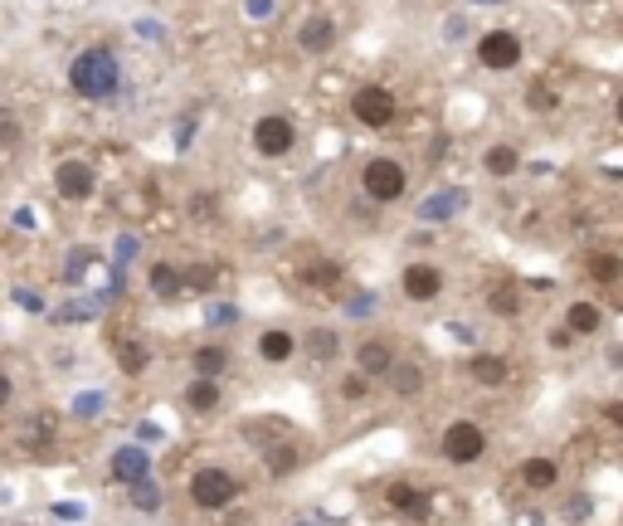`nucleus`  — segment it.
<instances>
[{
	"instance_id": "obj_1",
	"label": "nucleus",
	"mask_w": 623,
	"mask_h": 526,
	"mask_svg": "<svg viewBox=\"0 0 623 526\" xmlns=\"http://www.w3.org/2000/svg\"><path fill=\"white\" fill-rule=\"evenodd\" d=\"M69 83H74L78 98H112L122 83V69H117L112 49H83L69 69Z\"/></svg>"
},
{
	"instance_id": "obj_2",
	"label": "nucleus",
	"mask_w": 623,
	"mask_h": 526,
	"mask_svg": "<svg viewBox=\"0 0 623 526\" xmlns=\"http://www.w3.org/2000/svg\"><path fill=\"white\" fill-rule=\"evenodd\" d=\"M190 497H195L200 507H229V502L239 497V483H234L224 468H200V473L190 478Z\"/></svg>"
},
{
	"instance_id": "obj_3",
	"label": "nucleus",
	"mask_w": 623,
	"mask_h": 526,
	"mask_svg": "<svg viewBox=\"0 0 623 526\" xmlns=\"http://www.w3.org/2000/svg\"><path fill=\"white\" fill-rule=\"evenodd\" d=\"M361 186H366L370 200H400L404 195V166L400 161H370L366 176H361Z\"/></svg>"
},
{
	"instance_id": "obj_4",
	"label": "nucleus",
	"mask_w": 623,
	"mask_h": 526,
	"mask_svg": "<svg viewBox=\"0 0 623 526\" xmlns=\"http://www.w3.org/2000/svg\"><path fill=\"white\" fill-rule=\"evenodd\" d=\"M482 449H487V439H482L477 424H468V419L448 424V434H443V458L448 463H473V458H482Z\"/></svg>"
},
{
	"instance_id": "obj_5",
	"label": "nucleus",
	"mask_w": 623,
	"mask_h": 526,
	"mask_svg": "<svg viewBox=\"0 0 623 526\" xmlns=\"http://www.w3.org/2000/svg\"><path fill=\"white\" fill-rule=\"evenodd\" d=\"M351 108H356V117L366 122V127H390L395 122V93L390 88H361L356 98H351Z\"/></svg>"
},
{
	"instance_id": "obj_6",
	"label": "nucleus",
	"mask_w": 623,
	"mask_h": 526,
	"mask_svg": "<svg viewBox=\"0 0 623 526\" xmlns=\"http://www.w3.org/2000/svg\"><path fill=\"white\" fill-rule=\"evenodd\" d=\"M477 59H482L487 69H516L521 39L507 35V30H492V35H482V44H477Z\"/></svg>"
},
{
	"instance_id": "obj_7",
	"label": "nucleus",
	"mask_w": 623,
	"mask_h": 526,
	"mask_svg": "<svg viewBox=\"0 0 623 526\" xmlns=\"http://www.w3.org/2000/svg\"><path fill=\"white\" fill-rule=\"evenodd\" d=\"M254 147L263 156H283V151L293 147V122L288 117H263L254 127Z\"/></svg>"
},
{
	"instance_id": "obj_8",
	"label": "nucleus",
	"mask_w": 623,
	"mask_h": 526,
	"mask_svg": "<svg viewBox=\"0 0 623 526\" xmlns=\"http://www.w3.org/2000/svg\"><path fill=\"white\" fill-rule=\"evenodd\" d=\"M54 186L64 200H88L93 195V166H83V161H64L59 171H54Z\"/></svg>"
},
{
	"instance_id": "obj_9",
	"label": "nucleus",
	"mask_w": 623,
	"mask_h": 526,
	"mask_svg": "<svg viewBox=\"0 0 623 526\" xmlns=\"http://www.w3.org/2000/svg\"><path fill=\"white\" fill-rule=\"evenodd\" d=\"M439 288H443V273L434 263H409V268H404V293H409V298L429 302Z\"/></svg>"
},
{
	"instance_id": "obj_10",
	"label": "nucleus",
	"mask_w": 623,
	"mask_h": 526,
	"mask_svg": "<svg viewBox=\"0 0 623 526\" xmlns=\"http://www.w3.org/2000/svg\"><path fill=\"white\" fill-rule=\"evenodd\" d=\"M385 502H390L395 512H404L409 522H424V517H429V497L419 488H409V483H390V488H385Z\"/></svg>"
},
{
	"instance_id": "obj_11",
	"label": "nucleus",
	"mask_w": 623,
	"mask_h": 526,
	"mask_svg": "<svg viewBox=\"0 0 623 526\" xmlns=\"http://www.w3.org/2000/svg\"><path fill=\"white\" fill-rule=\"evenodd\" d=\"M302 49L307 54H327L331 44H336V25H331L327 15H312V20H302Z\"/></svg>"
},
{
	"instance_id": "obj_12",
	"label": "nucleus",
	"mask_w": 623,
	"mask_h": 526,
	"mask_svg": "<svg viewBox=\"0 0 623 526\" xmlns=\"http://www.w3.org/2000/svg\"><path fill=\"white\" fill-rule=\"evenodd\" d=\"M147 473H151V458L142 449H122L112 458V478H117V483H142Z\"/></svg>"
},
{
	"instance_id": "obj_13",
	"label": "nucleus",
	"mask_w": 623,
	"mask_h": 526,
	"mask_svg": "<svg viewBox=\"0 0 623 526\" xmlns=\"http://www.w3.org/2000/svg\"><path fill=\"white\" fill-rule=\"evenodd\" d=\"M458 205H463V190H443V195H429L419 205V215L424 220H448V215H458Z\"/></svg>"
},
{
	"instance_id": "obj_14",
	"label": "nucleus",
	"mask_w": 623,
	"mask_h": 526,
	"mask_svg": "<svg viewBox=\"0 0 623 526\" xmlns=\"http://www.w3.org/2000/svg\"><path fill=\"white\" fill-rule=\"evenodd\" d=\"M390 366H395V356H390L385 341H366V346H361V371H366V376H385Z\"/></svg>"
},
{
	"instance_id": "obj_15",
	"label": "nucleus",
	"mask_w": 623,
	"mask_h": 526,
	"mask_svg": "<svg viewBox=\"0 0 623 526\" xmlns=\"http://www.w3.org/2000/svg\"><path fill=\"white\" fill-rule=\"evenodd\" d=\"M224 366H229V351H224V346H200V351H195V376L200 380H215Z\"/></svg>"
},
{
	"instance_id": "obj_16",
	"label": "nucleus",
	"mask_w": 623,
	"mask_h": 526,
	"mask_svg": "<svg viewBox=\"0 0 623 526\" xmlns=\"http://www.w3.org/2000/svg\"><path fill=\"white\" fill-rule=\"evenodd\" d=\"M258 356H263V361H288V356H293V337H288V332H263V337H258Z\"/></svg>"
},
{
	"instance_id": "obj_17",
	"label": "nucleus",
	"mask_w": 623,
	"mask_h": 526,
	"mask_svg": "<svg viewBox=\"0 0 623 526\" xmlns=\"http://www.w3.org/2000/svg\"><path fill=\"white\" fill-rule=\"evenodd\" d=\"M185 405H190V410H215V405H220V385H215V380H195V385L185 390Z\"/></svg>"
},
{
	"instance_id": "obj_18",
	"label": "nucleus",
	"mask_w": 623,
	"mask_h": 526,
	"mask_svg": "<svg viewBox=\"0 0 623 526\" xmlns=\"http://www.w3.org/2000/svg\"><path fill=\"white\" fill-rule=\"evenodd\" d=\"M151 288H156L161 298H176V293H181V273H176L171 263H156V268H151Z\"/></svg>"
},
{
	"instance_id": "obj_19",
	"label": "nucleus",
	"mask_w": 623,
	"mask_h": 526,
	"mask_svg": "<svg viewBox=\"0 0 623 526\" xmlns=\"http://www.w3.org/2000/svg\"><path fill=\"white\" fill-rule=\"evenodd\" d=\"M473 380H482V385H502V380H507V361H497V356H477Z\"/></svg>"
},
{
	"instance_id": "obj_20",
	"label": "nucleus",
	"mask_w": 623,
	"mask_h": 526,
	"mask_svg": "<svg viewBox=\"0 0 623 526\" xmlns=\"http://www.w3.org/2000/svg\"><path fill=\"white\" fill-rule=\"evenodd\" d=\"M385 376H390V385H395L400 395H419V385H424V376H419V366H390Z\"/></svg>"
},
{
	"instance_id": "obj_21",
	"label": "nucleus",
	"mask_w": 623,
	"mask_h": 526,
	"mask_svg": "<svg viewBox=\"0 0 623 526\" xmlns=\"http://www.w3.org/2000/svg\"><path fill=\"white\" fill-rule=\"evenodd\" d=\"M594 327H599V307L575 302V307H570V332H594Z\"/></svg>"
},
{
	"instance_id": "obj_22",
	"label": "nucleus",
	"mask_w": 623,
	"mask_h": 526,
	"mask_svg": "<svg viewBox=\"0 0 623 526\" xmlns=\"http://www.w3.org/2000/svg\"><path fill=\"white\" fill-rule=\"evenodd\" d=\"M526 483H531V488H550V483H555V463H550V458H531V463H526Z\"/></svg>"
},
{
	"instance_id": "obj_23",
	"label": "nucleus",
	"mask_w": 623,
	"mask_h": 526,
	"mask_svg": "<svg viewBox=\"0 0 623 526\" xmlns=\"http://www.w3.org/2000/svg\"><path fill=\"white\" fill-rule=\"evenodd\" d=\"M487 171H492V176H512V171H516V151L512 147H492V151H487Z\"/></svg>"
},
{
	"instance_id": "obj_24",
	"label": "nucleus",
	"mask_w": 623,
	"mask_h": 526,
	"mask_svg": "<svg viewBox=\"0 0 623 526\" xmlns=\"http://www.w3.org/2000/svg\"><path fill=\"white\" fill-rule=\"evenodd\" d=\"M589 273H594L599 283H614V278H619V259H614V254H594V259H589Z\"/></svg>"
},
{
	"instance_id": "obj_25",
	"label": "nucleus",
	"mask_w": 623,
	"mask_h": 526,
	"mask_svg": "<svg viewBox=\"0 0 623 526\" xmlns=\"http://www.w3.org/2000/svg\"><path fill=\"white\" fill-rule=\"evenodd\" d=\"M117 356H122L127 371H142V366H147V351H142L137 341H117Z\"/></svg>"
},
{
	"instance_id": "obj_26",
	"label": "nucleus",
	"mask_w": 623,
	"mask_h": 526,
	"mask_svg": "<svg viewBox=\"0 0 623 526\" xmlns=\"http://www.w3.org/2000/svg\"><path fill=\"white\" fill-rule=\"evenodd\" d=\"M307 346H312V356H317V361H331V356H336V332H327V327H322V332H312V341H307Z\"/></svg>"
},
{
	"instance_id": "obj_27",
	"label": "nucleus",
	"mask_w": 623,
	"mask_h": 526,
	"mask_svg": "<svg viewBox=\"0 0 623 526\" xmlns=\"http://www.w3.org/2000/svg\"><path fill=\"white\" fill-rule=\"evenodd\" d=\"M132 502H137L142 512H156V507H161V488H151L147 478H142V483H137V492H132Z\"/></svg>"
},
{
	"instance_id": "obj_28",
	"label": "nucleus",
	"mask_w": 623,
	"mask_h": 526,
	"mask_svg": "<svg viewBox=\"0 0 623 526\" xmlns=\"http://www.w3.org/2000/svg\"><path fill=\"white\" fill-rule=\"evenodd\" d=\"M526 98H531V108H536V113H550V108H555V93H550L546 83H531V93H526Z\"/></svg>"
},
{
	"instance_id": "obj_29",
	"label": "nucleus",
	"mask_w": 623,
	"mask_h": 526,
	"mask_svg": "<svg viewBox=\"0 0 623 526\" xmlns=\"http://www.w3.org/2000/svg\"><path fill=\"white\" fill-rule=\"evenodd\" d=\"M492 312H507V317H512V312H516V293H512V288H492Z\"/></svg>"
},
{
	"instance_id": "obj_30",
	"label": "nucleus",
	"mask_w": 623,
	"mask_h": 526,
	"mask_svg": "<svg viewBox=\"0 0 623 526\" xmlns=\"http://www.w3.org/2000/svg\"><path fill=\"white\" fill-rule=\"evenodd\" d=\"M293 463H297V453H293V449H278V453H268V468H273V473H288Z\"/></svg>"
},
{
	"instance_id": "obj_31",
	"label": "nucleus",
	"mask_w": 623,
	"mask_h": 526,
	"mask_svg": "<svg viewBox=\"0 0 623 526\" xmlns=\"http://www.w3.org/2000/svg\"><path fill=\"white\" fill-rule=\"evenodd\" d=\"M307 283H336V263H322V268H307Z\"/></svg>"
},
{
	"instance_id": "obj_32",
	"label": "nucleus",
	"mask_w": 623,
	"mask_h": 526,
	"mask_svg": "<svg viewBox=\"0 0 623 526\" xmlns=\"http://www.w3.org/2000/svg\"><path fill=\"white\" fill-rule=\"evenodd\" d=\"M88 263H93V249H74V259H69V278H78Z\"/></svg>"
},
{
	"instance_id": "obj_33",
	"label": "nucleus",
	"mask_w": 623,
	"mask_h": 526,
	"mask_svg": "<svg viewBox=\"0 0 623 526\" xmlns=\"http://www.w3.org/2000/svg\"><path fill=\"white\" fill-rule=\"evenodd\" d=\"M215 283V268H200V273H190V288H210Z\"/></svg>"
},
{
	"instance_id": "obj_34",
	"label": "nucleus",
	"mask_w": 623,
	"mask_h": 526,
	"mask_svg": "<svg viewBox=\"0 0 623 526\" xmlns=\"http://www.w3.org/2000/svg\"><path fill=\"white\" fill-rule=\"evenodd\" d=\"M15 302H20V307H30V312H39V298L30 293V288H15Z\"/></svg>"
},
{
	"instance_id": "obj_35",
	"label": "nucleus",
	"mask_w": 623,
	"mask_h": 526,
	"mask_svg": "<svg viewBox=\"0 0 623 526\" xmlns=\"http://www.w3.org/2000/svg\"><path fill=\"white\" fill-rule=\"evenodd\" d=\"M341 395H346V400H356V395H366V380H346V385H341Z\"/></svg>"
},
{
	"instance_id": "obj_36",
	"label": "nucleus",
	"mask_w": 623,
	"mask_h": 526,
	"mask_svg": "<svg viewBox=\"0 0 623 526\" xmlns=\"http://www.w3.org/2000/svg\"><path fill=\"white\" fill-rule=\"evenodd\" d=\"M98 405H103L98 395H83V400H78V414H93V410H98Z\"/></svg>"
},
{
	"instance_id": "obj_37",
	"label": "nucleus",
	"mask_w": 623,
	"mask_h": 526,
	"mask_svg": "<svg viewBox=\"0 0 623 526\" xmlns=\"http://www.w3.org/2000/svg\"><path fill=\"white\" fill-rule=\"evenodd\" d=\"M346 307H351L356 317H366V312H370V298H366V293H361V298H356V302H346Z\"/></svg>"
},
{
	"instance_id": "obj_38",
	"label": "nucleus",
	"mask_w": 623,
	"mask_h": 526,
	"mask_svg": "<svg viewBox=\"0 0 623 526\" xmlns=\"http://www.w3.org/2000/svg\"><path fill=\"white\" fill-rule=\"evenodd\" d=\"M5 400H10V376L0 371V405H5Z\"/></svg>"
}]
</instances>
